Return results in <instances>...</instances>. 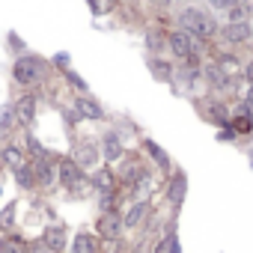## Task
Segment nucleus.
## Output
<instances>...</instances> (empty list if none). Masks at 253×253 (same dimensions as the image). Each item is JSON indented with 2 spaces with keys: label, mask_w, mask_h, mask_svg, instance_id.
Listing matches in <instances>:
<instances>
[{
  "label": "nucleus",
  "mask_w": 253,
  "mask_h": 253,
  "mask_svg": "<svg viewBox=\"0 0 253 253\" xmlns=\"http://www.w3.org/2000/svg\"><path fill=\"white\" fill-rule=\"evenodd\" d=\"M179 24H182V30H185L191 39H200V42H209V39H214V33H217V21H214L211 15L194 9V6H188V9L179 15Z\"/></svg>",
  "instance_id": "nucleus-1"
},
{
  "label": "nucleus",
  "mask_w": 253,
  "mask_h": 253,
  "mask_svg": "<svg viewBox=\"0 0 253 253\" xmlns=\"http://www.w3.org/2000/svg\"><path fill=\"white\" fill-rule=\"evenodd\" d=\"M57 176H60V182L69 188V191H81V185H84V167L78 164V161H72V158H63L57 167Z\"/></svg>",
  "instance_id": "nucleus-2"
},
{
  "label": "nucleus",
  "mask_w": 253,
  "mask_h": 253,
  "mask_svg": "<svg viewBox=\"0 0 253 253\" xmlns=\"http://www.w3.org/2000/svg\"><path fill=\"white\" fill-rule=\"evenodd\" d=\"M167 45H170V51H173L179 60H185V57L194 54V39H191L185 30H173V33L167 36Z\"/></svg>",
  "instance_id": "nucleus-3"
},
{
  "label": "nucleus",
  "mask_w": 253,
  "mask_h": 253,
  "mask_svg": "<svg viewBox=\"0 0 253 253\" xmlns=\"http://www.w3.org/2000/svg\"><path fill=\"white\" fill-rule=\"evenodd\" d=\"M12 75H15L18 84H33V81L39 78V60H33V57H21V60L15 63V69H12Z\"/></svg>",
  "instance_id": "nucleus-4"
},
{
  "label": "nucleus",
  "mask_w": 253,
  "mask_h": 253,
  "mask_svg": "<svg viewBox=\"0 0 253 253\" xmlns=\"http://www.w3.org/2000/svg\"><path fill=\"white\" fill-rule=\"evenodd\" d=\"M223 39H226L229 45H244V42H250V24H247V21H229V24L223 27Z\"/></svg>",
  "instance_id": "nucleus-5"
},
{
  "label": "nucleus",
  "mask_w": 253,
  "mask_h": 253,
  "mask_svg": "<svg viewBox=\"0 0 253 253\" xmlns=\"http://www.w3.org/2000/svg\"><path fill=\"white\" fill-rule=\"evenodd\" d=\"M185 191H188V179H185V173H173V179H170V185H167V200H170L176 209L182 206Z\"/></svg>",
  "instance_id": "nucleus-6"
},
{
  "label": "nucleus",
  "mask_w": 253,
  "mask_h": 253,
  "mask_svg": "<svg viewBox=\"0 0 253 253\" xmlns=\"http://www.w3.org/2000/svg\"><path fill=\"white\" fill-rule=\"evenodd\" d=\"M15 119L21 122V125H30L33 119H36V98H30V95H24V98H18L15 101Z\"/></svg>",
  "instance_id": "nucleus-7"
},
{
  "label": "nucleus",
  "mask_w": 253,
  "mask_h": 253,
  "mask_svg": "<svg viewBox=\"0 0 253 253\" xmlns=\"http://www.w3.org/2000/svg\"><path fill=\"white\" fill-rule=\"evenodd\" d=\"M98 232H101L104 238H119V232H122V217H116L113 211L101 214V220H98Z\"/></svg>",
  "instance_id": "nucleus-8"
},
{
  "label": "nucleus",
  "mask_w": 253,
  "mask_h": 253,
  "mask_svg": "<svg viewBox=\"0 0 253 253\" xmlns=\"http://www.w3.org/2000/svg\"><path fill=\"white\" fill-rule=\"evenodd\" d=\"M101 155H104L107 161H119V158H122V140H119L113 131L104 134V140H101Z\"/></svg>",
  "instance_id": "nucleus-9"
},
{
  "label": "nucleus",
  "mask_w": 253,
  "mask_h": 253,
  "mask_svg": "<svg viewBox=\"0 0 253 253\" xmlns=\"http://www.w3.org/2000/svg\"><path fill=\"white\" fill-rule=\"evenodd\" d=\"M75 110H78L84 119H101V116H104L101 104H98V101H92V98H84V95L75 101Z\"/></svg>",
  "instance_id": "nucleus-10"
},
{
  "label": "nucleus",
  "mask_w": 253,
  "mask_h": 253,
  "mask_svg": "<svg viewBox=\"0 0 253 253\" xmlns=\"http://www.w3.org/2000/svg\"><path fill=\"white\" fill-rule=\"evenodd\" d=\"M33 176H36V182H42V185H51L54 179H57V170L48 164V158L42 155V158H36L33 161Z\"/></svg>",
  "instance_id": "nucleus-11"
},
{
  "label": "nucleus",
  "mask_w": 253,
  "mask_h": 253,
  "mask_svg": "<svg viewBox=\"0 0 253 253\" xmlns=\"http://www.w3.org/2000/svg\"><path fill=\"white\" fill-rule=\"evenodd\" d=\"M42 244L60 253V250L66 247V229H63V226H48V229H45V241H42Z\"/></svg>",
  "instance_id": "nucleus-12"
},
{
  "label": "nucleus",
  "mask_w": 253,
  "mask_h": 253,
  "mask_svg": "<svg viewBox=\"0 0 253 253\" xmlns=\"http://www.w3.org/2000/svg\"><path fill=\"white\" fill-rule=\"evenodd\" d=\"M72 253H98V244H95L92 235L81 232V235H75V241H72Z\"/></svg>",
  "instance_id": "nucleus-13"
},
{
  "label": "nucleus",
  "mask_w": 253,
  "mask_h": 253,
  "mask_svg": "<svg viewBox=\"0 0 253 253\" xmlns=\"http://www.w3.org/2000/svg\"><path fill=\"white\" fill-rule=\"evenodd\" d=\"M146 211H149V206H146V203H134L128 211H125V217H122V226H137V223L146 217Z\"/></svg>",
  "instance_id": "nucleus-14"
},
{
  "label": "nucleus",
  "mask_w": 253,
  "mask_h": 253,
  "mask_svg": "<svg viewBox=\"0 0 253 253\" xmlns=\"http://www.w3.org/2000/svg\"><path fill=\"white\" fill-rule=\"evenodd\" d=\"M92 185H95L101 194H110V191H113V173H110L107 167L95 170V173H92Z\"/></svg>",
  "instance_id": "nucleus-15"
},
{
  "label": "nucleus",
  "mask_w": 253,
  "mask_h": 253,
  "mask_svg": "<svg viewBox=\"0 0 253 253\" xmlns=\"http://www.w3.org/2000/svg\"><path fill=\"white\" fill-rule=\"evenodd\" d=\"M143 146H146V152H149V155H152V158L158 161V167H161V170L167 173V170H170V158H167V152H164V149H161V146H158L155 140H146Z\"/></svg>",
  "instance_id": "nucleus-16"
},
{
  "label": "nucleus",
  "mask_w": 253,
  "mask_h": 253,
  "mask_svg": "<svg viewBox=\"0 0 253 253\" xmlns=\"http://www.w3.org/2000/svg\"><path fill=\"white\" fill-rule=\"evenodd\" d=\"M149 69H152V75H155L158 81H170V78H173V66L164 63V60H149Z\"/></svg>",
  "instance_id": "nucleus-17"
},
{
  "label": "nucleus",
  "mask_w": 253,
  "mask_h": 253,
  "mask_svg": "<svg viewBox=\"0 0 253 253\" xmlns=\"http://www.w3.org/2000/svg\"><path fill=\"white\" fill-rule=\"evenodd\" d=\"M95 158H98V149H95V146H89V143H86V146H81V149H78V164H81V167H92V164H95Z\"/></svg>",
  "instance_id": "nucleus-18"
},
{
  "label": "nucleus",
  "mask_w": 253,
  "mask_h": 253,
  "mask_svg": "<svg viewBox=\"0 0 253 253\" xmlns=\"http://www.w3.org/2000/svg\"><path fill=\"white\" fill-rule=\"evenodd\" d=\"M155 253H182V247H179V238H176V232H170V235H167L164 241H158Z\"/></svg>",
  "instance_id": "nucleus-19"
},
{
  "label": "nucleus",
  "mask_w": 253,
  "mask_h": 253,
  "mask_svg": "<svg viewBox=\"0 0 253 253\" xmlns=\"http://www.w3.org/2000/svg\"><path fill=\"white\" fill-rule=\"evenodd\" d=\"M12 122H15V110H12V104L0 107V131H9V128H12Z\"/></svg>",
  "instance_id": "nucleus-20"
},
{
  "label": "nucleus",
  "mask_w": 253,
  "mask_h": 253,
  "mask_svg": "<svg viewBox=\"0 0 253 253\" xmlns=\"http://www.w3.org/2000/svg\"><path fill=\"white\" fill-rule=\"evenodd\" d=\"M3 161H6L9 167H15V170H18V167H24V158H21V152H18L15 146H9V149H3Z\"/></svg>",
  "instance_id": "nucleus-21"
},
{
  "label": "nucleus",
  "mask_w": 253,
  "mask_h": 253,
  "mask_svg": "<svg viewBox=\"0 0 253 253\" xmlns=\"http://www.w3.org/2000/svg\"><path fill=\"white\" fill-rule=\"evenodd\" d=\"M15 179H18V185H21V188H30V185L36 182L33 167H18V170H15Z\"/></svg>",
  "instance_id": "nucleus-22"
},
{
  "label": "nucleus",
  "mask_w": 253,
  "mask_h": 253,
  "mask_svg": "<svg viewBox=\"0 0 253 253\" xmlns=\"http://www.w3.org/2000/svg\"><path fill=\"white\" fill-rule=\"evenodd\" d=\"M229 21H247V6L241 3V0L229 6Z\"/></svg>",
  "instance_id": "nucleus-23"
},
{
  "label": "nucleus",
  "mask_w": 253,
  "mask_h": 253,
  "mask_svg": "<svg viewBox=\"0 0 253 253\" xmlns=\"http://www.w3.org/2000/svg\"><path fill=\"white\" fill-rule=\"evenodd\" d=\"M12 220H15V206H6L3 211H0V226L9 229V226H12Z\"/></svg>",
  "instance_id": "nucleus-24"
},
{
  "label": "nucleus",
  "mask_w": 253,
  "mask_h": 253,
  "mask_svg": "<svg viewBox=\"0 0 253 253\" xmlns=\"http://www.w3.org/2000/svg\"><path fill=\"white\" fill-rule=\"evenodd\" d=\"M66 78H69V84H75V86H78V89H84V92H86V81H84V78H78V75H75V72H69V75H66Z\"/></svg>",
  "instance_id": "nucleus-25"
},
{
  "label": "nucleus",
  "mask_w": 253,
  "mask_h": 253,
  "mask_svg": "<svg viewBox=\"0 0 253 253\" xmlns=\"http://www.w3.org/2000/svg\"><path fill=\"white\" fill-rule=\"evenodd\" d=\"M232 3H238V0H209V6H214V9H229Z\"/></svg>",
  "instance_id": "nucleus-26"
},
{
  "label": "nucleus",
  "mask_w": 253,
  "mask_h": 253,
  "mask_svg": "<svg viewBox=\"0 0 253 253\" xmlns=\"http://www.w3.org/2000/svg\"><path fill=\"white\" fill-rule=\"evenodd\" d=\"M0 253H18V247L12 241H0Z\"/></svg>",
  "instance_id": "nucleus-27"
},
{
  "label": "nucleus",
  "mask_w": 253,
  "mask_h": 253,
  "mask_svg": "<svg viewBox=\"0 0 253 253\" xmlns=\"http://www.w3.org/2000/svg\"><path fill=\"white\" fill-rule=\"evenodd\" d=\"M244 78H247V81H250V86H253V60L247 63V69H244Z\"/></svg>",
  "instance_id": "nucleus-28"
},
{
  "label": "nucleus",
  "mask_w": 253,
  "mask_h": 253,
  "mask_svg": "<svg viewBox=\"0 0 253 253\" xmlns=\"http://www.w3.org/2000/svg\"><path fill=\"white\" fill-rule=\"evenodd\" d=\"M54 63H57V66H66V63H69V57H66V54H57V57H54Z\"/></svg>",
  "instance_id": "nucleus-29"
},
{
  "label": "nucleus",
  "mask_w": 253,
  "mask_h": 253,
  "mask_svg": "<svg viewBox=\"0 0 253 253\" xmlns=\"http://www.w3.org/2000/svg\"><path fill=\"white\" fill-rule=\"evenodd\" d=\"M33 253H57V250H51V247H45V244H42V247H33Z\"/></svg>",
  "instance_id": "nucleus-30"
},
{
  "label": "nucleus",
  "mask_w": 253,
  "mask_h": 253,
  "mask_svg": "<svg viewBox=\"0 0 253 253\" xmlns=\"http://www.w3.org/2000/svg\"><path fill=\"white\" fill-rule=\"evenodd\" d=\"M89 6H92V12H101V0H89Z\"/></svg>",
  "instance_id": "nucleus-31"
},
{
  "label": "nucleus",
  "mask_w": 253,
  "mask_h": 253,
  "mask_svg": "<svg viewBox=\"0 0 253 253\" xmlns=\"http://www.w3.org/2000/svg\"><path fill=\"white\" fill-rule=\"evenodd\" d=\"M158 3H161V6H170V3H173V0H158Z\"/></svg>",
  "instance_id": "nucleus-32"
}]
</instances>
